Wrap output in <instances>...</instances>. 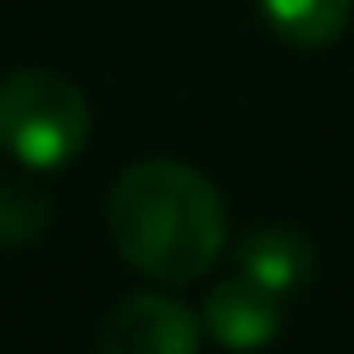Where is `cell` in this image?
I'll use <instances>...</instances> for the list:
<instances>
[{
  "instance_id": "6da1fadb",
  "label": "cell",
  "mask_w": 354,
  "mask_h": 354,
  "mask_svg": "<svg viewBox=\"0 0 354 354\" xmlns=\"http://www.w3.org/2000/svg\"><path fill=\"white\" fill-rule=\"evenodd\" d=\"M107 228L136 272L170 286L209 277L228 243L218 189L180 160H141L122 170L107 194Z\"/></svg>"
},
{
  "instance_id": "7a4b0ae2",
  "label": "cell",
  "mask_w": 354,
  "mask_h": 354,
  "mask_svg": "<svg viewBox=\"0 0 354 354\" xmlns=\"http://www.w3.org/2000/svg\"><path fill=\"white\" fill-rule=\"evenodd\" d=\"M88 97L73 78L49 68H15L0 78V151L30 170H59L88 146Z\"/></svg>"
},
{
  "instance_id": "3957f363",
  "label": "cell",
  "mask_w": 354,
  "mask_h": 354,
  "mask_svg": "<svg viewBox=\"0 0 354 354\" xmlns=\"http://www.w3.org/2000/svg\"><path fill=\"white\" fill-rule=\"evenodd\" d=\"M204 320L170 296H127L97 335V354H199Z\"/></svg>"
},
{
  "instance_id": "277c9868",
  "label": "cell",
  "mask_w": 354,
  "mask_h": 354,
  "mask_svg": "<svg viewBox=\"0 0 354 354\" xmlns=\"http://www.w3.org/2000/svg\"><path fill=\"white\" fill-rule=\"evenodd\" d=\"M199 320H204L209 339L223 344V349H262L281 330V296L238 272V277H228L209 291Z\"/></svg>"
},
{
  "instance_id": "5b68a950",
  "label": "cell",
  "mask_w": 354,
  "mask_h": 354,
  "mask_svg": "<svg viewBox=\"0 0 354 354\" xmlns=\"http://www.w3.org/2000/svg\"><path fill=\"white\" fill-rule=\"evenodd\" d=\"M310 262H315L310 243L301 233H291V228H257V233H248L238 243V272L262 281L277 296L296 291L310 277Z\"/></svg>"
},
{
  "instance_id": "8992f818",
  "label": "cell",
  "mask_w": 354,
  "mask_h": 354,
  "mask_svg": "<svg viewBox=\"0 0 354 354\" xmlns=\"http://www.w3.org/2000/svg\"><path fill=\"white\" fill-rule=\"evenodd\" d=\"M262 20L277 30V39L296 49H325L344 35L354 0H257Z\"/></svg>"
},
{
  "instance_id": "52a82bcc",
  "label": "cell",
  "mask_w": 354,
  "mask_h": 354,
  "mask_svg": "<svg viewBox=\"0 0 354 354\" xmlns=\"http://www.w3.org/2000/svg\"><path fill=\"white\" fill-rule=\"evenodd\" d=\"M49 228V194L25 180H0V248H25Z\"/></svg>"
}]
</instances>
